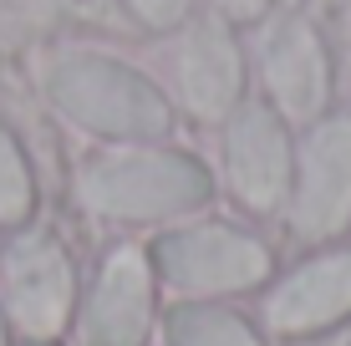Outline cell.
I'll return each instance as SVG.
<instances>
[{"label": "cell", "mask_w": 351, "mask_h": 346, "mask_svg": "<svg viewBox=\"0 0 351 346\" xmlns=\"http://www.w3.org/2000/svg\"><path fill=\"white\" fill-rule=\"evenodd\" d=\"M82 199L107 219H173L209 199V173L168 148H117L87 163Z\"/></svg>", "instance_id": "6da1fadb"}, {"label": "cell", "mask_w": 351, "mask_h": 346, "mask_svg": "<svg viewBox=\"0 0 351 346\" xmlns=\"http://www.w3.org/2000/svg\"><path fill=\"white\" fill-rule=\"evenodd\" d=\"M51 102L71 123L92 127L102 138H158L168 127V102L148 77L123 62H107L92 51H71L46 71Z\"/></svg>", "instance_id": "7a4b0ae2"}, {"label": "cell", "mask_w": 351, "mask_h": 346, "mask_svg": "<svg viewBox=\"0 0 351 346\" xmlns=\"http://www.w3.org/2000/svg\"><path fill=\"white\" fill-rule=\"evenodd\" d=\"M153 270L184 295H229L270 275V249L229 224H193L153 245Z\"/></svg>", "instance_id": "3957f363"}, {"label": "cell", "mask_w": 351, "mask_h": 346, "mask_svg": "<svg viewBox=\"0 0 351 346\" xmlns=\"http://www.w3.org/2000/svg\"><path fill=\"white\" fill-rule=\"evenodd\" d=\"M71 301H77V280L66 249L51 234H21L0 265V311L31 341H46L66 326Z\"/></svg>", "instance_id": "277c9868"}, {"label": "cell", "mask_w": 351, "mask_h": 346, "mask_svg": "<svg viewBox=\"0 0 351 346\" xmlns=\"http://www.w3.org/2000/svg\"><path fill=\"white\" fill-rule=\"evenodd\" d=\"M153 331V260L143 249H112L97 270L82 311V346H148Z\"/></svg>", "instance_id": "5b68a950"}, {"label": "cell", "mask_w": 351, "mask_h": 346, "mask_svg": "<svg viewBox=\"0 0 351 346\" xmlns=\"http://www.w3.org/2000/svg\"><path fill=\"white\" fill-rule=\"evenodd\" d=\"M290 219L306 240H326V234L346 230L351 219V123L346 117H331L306 138Z\"/></svg>", "instance_id": "8992f818"}, {"label": "cell", "mask_w": 351, "mask_h": 346, "mask_svg": "<svg viewBox=\"0 0 351 346\" xmlns=\"http://www.w3.org/2000/svg\"><path fill=\"white\" fill-rule=\"evenodd\" d=\"M346 316H351V249H331V255L295 265L265 301V321L280 336H311V331H326Z\"/></svg>", "instance_id": "52a82bcc"}, {"label": "cell", "mask_w": 351, "mask_h": 346, "mask_svg": "<svg viewBox=\"0 0 351 346\" xmlns=\"http://www.w3.org/2000/svg\"><path fill=\"white\" fill-rule=\"evenodd\" d=\"M224 158H229V184H234V194L245 199L250 209H275L285 199L290 143H285L280 117H275L265 102H250V107L234 112Z\"/></svg>", "instance_id": "ba28073f"}, {"label": "cell", "mask_w": 351, "mask_h": 346, "mask_svg": "<svg viewBox=\"0 0 351 346\" xmlns=\"http://www.w3.org/2000/svg\"><path fill=\"white\" fill-rule=\"evenodd\" d=\"M265 82H270L275 102L285 107L290 117H316L326 107V51L316 41V31L306 21H280L270 36H265Z\"/></svg>", "instance_id": "9c48e42d"}, {"label": "cell", "mask_w": 351, "mask_h": 346, "mask_svg": "<svg viewBox=\"0 0 351 346\" xmlns=\"http://www.w3.org/2000/svg\"><path fill=\"white\" fill-rule=\"evenodd\" d=\"M178 92L199 117H224L239 97V51L224 26L204 21L178 46Z\"/></svg>", "instance_id": "30bf717a"}, {"label": "cell", "mask_w": 351, "mask_h": 346, "mask_svg": "<svg viewBox=\"0 0 351 346\" xmlns=\"http://www.w3.org/2000/svg\"><path fill=\"white\" fill-rule=\"evenodd\" d=\"M168 346H260V336L245 316L193 301L168 316Z\"/></svg>", "instance_id": "8fae6325"}, {"label": "cell", "mask_w": 351, "mask_h": 346, "mask_svg": "<svg viewBox=\"0 0 351 346\" xmlns=\"http://www.w3.org/2000/svg\"><path fill=\"white\" fill-rule=\"evenodd\" d=\"M31 214V169L16 138L0 127V224H21Z\"/></svg>", "instance_id": "7c38bea8"}, {"label": "cell", "mask_w": 351, "mask_h": 346, "mask_svg": "<svg viewBox=\"0 0 351 346\" xmlns=\"http://www.w3.org/2000/svg\"><path fill=\"white\" fill-rule=\"evenodd\" d=\"M132 10H138L148 26H178V21L189 16V0H132Z\"/></svg>", "instance_id": "4fadbf2b"}, {"label": "cell", "mask_w": 351, "mask_h": 346, "mask_svg": "<svg viewBox=\"0 0 351 346\" xmlns=\"http://www.w3.org/2000/svg\"><path fill=\"white\" fill-rule=\"evenodd\" d=\"M219 5H224L234 21H255L260 10H265V0H219Z\"/></svg>", "instance_id": "5bb4252c"}, {"label": "cell", "mask_w": 351, "mask_h": 346, "mask_svg": "<svg viewBox=\"0 0 351 346\" xmlns=\"http://www.w3.org/2000/svg\"><path fill=\"white\" fill-rule=\"evenodd\" d=\"M0 346H10V341H5V311H0Z\"/></svg>", "instance_id": "9a60e30c"}]
</instances>
